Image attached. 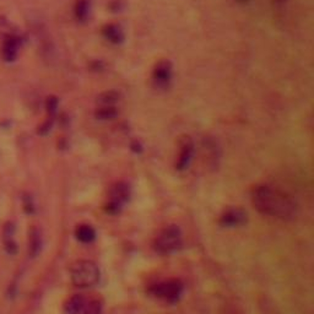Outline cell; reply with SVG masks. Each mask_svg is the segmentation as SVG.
I'll return each mask as SVG.
<instances>
[{
    "mask_svg": "<svg viewBox=\"0 0 314 314\" xmlns=\"http://www.w3.org/2000/svg\"><path fill=\"white\" fill-rule=\"evenodd\" d=\"M254 208L260 214L275 219L289 221L294 220L297 215L295 202L283 191L270 185H258L252 193Z\"/></svg>",
    "mask_w": 314,
    "mask_h": 314,
    "instance_id": "obj_1",
    "label": "cell"
},
{
    "mask_svg": "<svg viewBox=\"0 0 314 314\" xmlns=\"http://www.w3.org/2000/svg\"><path fill=\"white\" fill-rule=\"evenodd\" d=\"M76 16L79 17V19H85L86 16H88L89 14V2L88 0H79V2L76 3Z\"/></svg>",
    "mask_w": 314,
    "mask_h": 314,
    "instance_id": "obj_15",
    "label": "cell"
},
{
    "mask_svg": "<svg viewBox=\"0 0 314 314\" xmlns=\"http://www.w3.org/2000/svg\"><path fill=\"white\" fill-rule=\"evenodd\" d=\"M47 108H48V110H49L50 113L54 112L55 108H56V100H55V97H49V98H48Z\"/></svg>",
    "mask_w": 314,
    "mask_h": 314,
    "instance_id": "obj_17",
    "label": "cell"
},
{
    "mask_svg": "<svg viewBox=\"0 0 314 314\" xmlns=\"http://www.w3.org/2000/svg\"><path fill=\"white\" fill-rule=\"evenodd\" d=\"M171 65L167 62L158 63L157 67L154 70V80L158 86H166L169 80H171Z\"/></svg>",
    "mask_w": 314,
    "mask_h": 314,
    "instance_id": "obj_8",
    "label": "cell"
},
{
    "mask_svg": "<svg viewBox=\"0 0 314 314\" xmlns=\"http://www.w3.org/2000/svg\"><path fill=\"white\" fill-rule=\"evenodd\" d=\"M247 221V214L242 209H229L221 216V223L227 227H237Z\"/></svg>",
    "mask_w": 314,
    "mask_h": 314,
    "instance_id": "obj_6",
    "label": "cell"
},
{
    "mask_svg": "<svg viewBox=\"0 0 314 314\" xmlns=\"http://www.w3.org/2000/svg\"><path fill=\"white\" fill-rule=\"evenodd\" d=\"M86 298L82 296H73L67 301L64 306V310L67 314H82L85 307Z\"/></svg>",
    "mask_w": 314,
    "mask_h": 314,
    "instance_id": "obj_10",
    "label": "cell"
},
{
    "mask_svg": "<svg viewBox=\"0 0 314 314\" xmlns=\"http://www.w3.org/2000/svg\"><path fill=\"white\" fill-rule=\"evenodd\" d=\"M75 236L81 243H91L96 238V231L90 225H80L76 229Z\"/></svg>",
    "mask_w": 314,
    "mask_h": 314,
    "instance_id": "obj_11",
    "label": "cell"
},
{
    "mask_svg": "<svg viewBox=\"0 0 314 314\" xmlns=\"http://www.w3.org/2000/svg\"><path fill=\"white\" fill-rule=\"evenodd\" d=\"M4 247H5V250H7V253L10 254V255H14V254L17 253V244L16 242L13 241L11 238H7V241H5L4 243Z\"/></svg>",
    "mask_w": 314,
    "mask_h": 314,
    "instance_id": "obj_16",
    "label": "cell"
},
{
    "mask_svg": "<svg viewBox=\"0 0 314 314\" xmlns=\"http://www.w3.org/2000/svg\"><path fill=\"white\" fill-rule=\"evenodd\" d=\"M182 246V232L177 226L163 229L155 239V249L160 254H171Z\"/></svg>",
    "mask_w": 314,
    "mask_h": 314,
    "instance_id": "obj_3",
    "label": "cell"
},
{
    "mask_svg": "<svg viewBox=\"0 0 314 314\" xmlns=\"http://www.w3.org/2000/svg\"><path fill=\"white\" fill-rule=\"evenodd\" d=\"M20 47V41L16 37H8L4 41L2 48V54L4 61L7 62H13L16 59L17 52H19Z\"/></svg>",
    "mask_w": 314,
    "mask_h": 314,
    "instance_id": "obj_9",
    "label": "cell"
},
{
    "mask_svg": "<svg viewBox=\"0 0 314 314\" xmlns=\"http://www.w3.org/2000/svg\"><path fill=\"white\" fill-rule=\"evenodd\" d=\"M42 247L41 233L37 229H32L30 231V254L31 256H36L40 253Z\"/></svg>",
    "mask_w": 314,
    "mask_h": 314,
    "instance_id": "obj_12",
    "label": "cell"
},
{
    "mask_svg": "<svg viewBox=\"0 0 314 314\" xmlns=\"http://www.w3.org/2000/svg\"><path fill=\"white\" fill-rule=\"evenodd\" d=\"M129 196L130 191L127 184H117L112 189V191H110V198L108 205H107V211L112 212V214L119 212L124 203L128 202Z\"/></svg>",
    "mask_w": 314,
    "mask_h": 314,
    "instance_id": "obj_5",
    "label": "cell"
},
{
    "mask_svg": "<svg viewBox=\"0 0 314 314\" xmlns=\"http://www.w3.org/2000/svg\"><path fill=\"white\" fill-rule=\"evenodd\" d=\"M104 36H106L107 40H109L110 42H115V43H118L123 40V32L122 30L118 27V26L115 25H109L107 26L106 28L103 30Z\"/></svg>",
    "mask_w": 314,
    "mask_h": 314,
    "instance_id": "obj_13",
    "label": "cell"
},
{
    "mask_svg": "<svg viewBox=\"0 0 314 314\" xmlns=\"http://www.w3.org/2000/svg\"><path fill=\"white\" fill-rule=\"evenodd\" d=\"M102 313V304L97 300H86L82 314H101Z\"/></svg>",
    "mask_w": 314,
    "mask_h": 314,
    "instance_id": "obj_14",
    "label": "cell"
},
{
    "mask_svg": "<svg viewBox=\"0 0 314 314\" xmlns=\"http://www.w3.org/2000/svg\"><path fill=\"white\" fill-rule=\"evenodd\" d=\"M152 295L167 302H176L183 292V285L178 280H167L158 282L151 289Z\"/></svg>",
    "mask_w": 314,
    "mask_h": 314,
    "instance_id": "obj_4",
    "label": "cell"
},
{
    "mask_svg": "<svg viewBox=\"0 0 314 314\" xmlns=\"http://www.w3.org/2000/svg\"><path fill=\"white\" fill-rule=\"evenodd\" d=\"M193 148H194L193 142L190 141V139H185L183 144H182L181 150H179V155H178V161H177L178 169H184L189 166L191 157H193V152H194Z\"/></svg>",
    "mask_w": 314,
    "mask_h": 314,
    "instance_id": "obj_7",
    "label": "cell"
},
{
    "mask_svg": "<svg viewBox=\"0 0 314 314\" xmlns=\"http://www.w3.org/2000/svg\"><path fill=\"white\" fill-rule=\"evenodd\" d=\"M71 281L80 289L94 287L100 281V269L94 262L90 260H80L71 268Z\"/></svg>",
    "mask_w": 314,
    "mask_h": 314,
    "instance_id": "obj_2",
    "label": "cell"
}]
</instances>
